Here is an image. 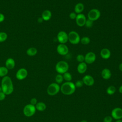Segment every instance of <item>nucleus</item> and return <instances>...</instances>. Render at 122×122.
<instances>
[{
	"mask_svg": "<svg viewBox=\"0 0 122 122\" xmlns=\"http://www.w3.org/2000/svg\"><path fill=\"white\" fill-rule=\"evenodd\" d=\"M1 87L2 91L6 95H10L12 93L14 87L11 79L8 76L2 77L1 81Z\"/></svg>",
	"mask_w": 122,
	"mask_h": 122,
	"instance_id": "f257e3e1",
	"label": "nucleus"
},
{
	"mask_svg": "<svg viewBox=\"0 0 122 122\" xmlns=\"http://www.w3.org/2000/svg\"><path fill=\"white\" fill-rule=\"evenodd\" d=\"M76 88L73 82L71 81H66L60 87V91L64 95H70L72 94L75 92Z\"/></svg>",
	"mask_w": 122,
	"mask_h": 122,
	"instance_id": "f03ea898",
	"label": "nucleus"
},
{
	"mask_svg": "<svg viewBox=\"0 0 122 122\" xmlns=\"http://www.w3.org/2000/svg\"><path fill=\"white\" fill-rule=\"evenodd\" d=\"M69 68L68 63L64 61H58L55 65V70L59 73L63 74L66 72H67Z\"/></svg>",
	"mask_w": 122,
	"mask_h": 122,
	"instance_id": "7ed1b4c3",
	"label": "nucleus"
},
{
	"mask_svg": "<svg viewBox=\"0 0 122 122\" xmlns=\"http://www.w3.org/2000/svg\"><path fill=\"white\" fill-rule=\"evenodd\" d=\"M68 35V41L72 44H77L80 42L81 38L79 34L75 31H70Z\"/></svg>",
	"mask_w": 122,
	"mask_h": 122,
	"instance_id": "20e7f679",
	"label": "nucleus"
},
{
	"mask_svg": "<svg viewBox=\"0 0 122 122\" xmlns=\"http://www.w3.org/2000/svg\"><path fill=\"white\" fill-rule=\"evenodd\" d=\"M60 91V86L57 83L53 82L50 84L47 89V92L50 96H54L57 94Z\"/></svg>",
	"mask_w": 122,
	"mask_h": 122,
	"instance_id": "39448f33",
	"label": "nucleus"
},
{
	"mask_svg": "<svg viewBox=\"0 0 122 122\" xmlns=\"http://www.w3.org/2000/svg\"><path fill=\"white\" fill-rule=\"evenodd\" d=\"M36 108L34 105L31 104L26 105L23 109V112L25 116L28 117H31L34 115L36 112Z\"/></svg>",
	"mask_w": 122,
	"mask_h": 122,
	"instance_id": "423d86ee",
	"label": "nucleus"
},
{
	"mask_svg": "<svg viewBox=\"0 0 122 122\" xmlns=\"http://www.w3.org/2000/svg\"><path fill=\"white\" fill-rule=\"evenodd\" d=\"M101 16L100 11L97 9H91L88 13V19L92 21H95L99 19Z\"/></svg>",
	"mask_w": 122,
	"mask_h": 122,
	"instance_id": "0eeeda50",
	"label": "nucleus"
},
{
	"mask_svg": "<svg viewBox=\"0 0 122 122\" xmlns=\"http://www.w3.org/2000/svg\"><path fill=\"white\" fill-rule=\"evenodd\" d=\"M57 38L61 44H65L68 41V34L64 31H59L57 34Z\"/></svg>",
	"mask_w": 122,
	"mask_h": 122,
	"instance_id": "6e6552de",
	"label": "nucleus"
},
{
	"mask_svg": "<svg viewBox=\"0 0 122 122\" xmlns=\"http://www.w3.org/2000/svg\"><path fill=\"white\" fill-rule=\"evenodd\" d=\"M96 59V54L92 51H90L84 56V62L86 64H92L95 61Z\"/></svg>",
	"mask_w": 122,
	"mask_h": 122,
	"instance_id": "1a4fd4ad",
	"label": "nucleus"
},
{
	"mask_svg": "<svg viewBox=\"0 0 122 122\" xmlns=\"http://www.w3.org/2000/svg\"><path fill=\"white\" fill-rule=\"evenodd\" d=\"M111 116L115 120H120L122 119V109L120 107L114 108L111 112Z\"/></svg>",
	"mask_w": 122,
	"mask_h": 122,
	"instance_id": "9d476101",
	"label": "nucleus"
},
{
	"mask_svg": "<svg viewBox=\"0 0 122 122\" xmlns=\"http://www.w3.org/2000/svg\"><path fill=\"white\" fill-rule=\"evenodd\" d=\"M57 51L61 55L64 56L68 54L69 48L65 44H59L57 47Z\"/></svg>",
	"mask_w": 122,
	"mask_h": 122,
	"instance_id": "9b49d317",
	"label": "nucleus"
},
{
	"mask_svg": "<svg viewBox=\"0 0 122 122\" xmlns=\"http://www.w3.org/2000/svg\"><path fill=\"white\" fill-rule=\"evenodd\" d=\"M28 76V71L25 68L19 69L16 73V77L18 80L25 79Z\"/></svg>",
	"mask_w": 122,
	"mask_h": 122,
	"instance_id": "f8f14e48",
	"label": "nucleus"
},
{
	"mask_svg": "<svg viewBox=\"0 0 122 122\" xmlns=\"http://www.w3.org/2000/svg\"><path fill=\"white\" fill-rule=\"evenodd\" d=\"M86 20L85 16L82 13L78 14L75 19L76 23L79 27H83L84 26Z\"/></svg>",
	"mask_w": 122,
	"mask_h": 122,
	"instance_id": "ddd939ff",
	"label": "nucleus"
},
{
	"mask_svg": "<svg viewBox=\"0 0 122 122\" xmlns=\"http://www.w3.org/2000/svg\"><path fill=\"white\" fill-rule=\"evenodd\" d=\"M82 81L84 84L88 86H92L94 83V79L93 77L90 75H85L83 77Z\"/></svg>",
	"mask_w": 122,
	"mask_h": 122,
	"instance_id": "4468645a",
	"label": "nucleus"
},
{
	"mask_svg": "<svg viewBox=\"0 0 122 122\" xmlns=\"http://www.w3.org/2000/svg\"><path fill=\"white\" fill-rule=\"evenodd\" d=\"M87 65L84 61L79 63L77 67V71L80 74L84 73L87 71Z\"/></svg>",
	"mask_w": 122,
	"mask_h": 122,
	"instance_id": "2eb2a0df",
	"label": "nucleus"
},
{
	"mask_svg": "<svg viewBox=\"0 0 122 122\" xmlns=\"http://www.w3.org/2000/svg\"><path fill=\"white\" fill-rule=\"evenodd\" d=\"M111 55V51L108 48H103L100 51L101 57L103 59H108L110 57Z\"/></svg>",
	"mask_w": 122,
	"mask_h": 122,
	"instance_id": "dca6fc26",
	"label": "nucleus"
},
{
	"mask_svg": "<svg viewBox=\"0 0 122 122\" xmlns=\"http://www.w3.org/2000/svg\"><path fill=\"white\" fill-rule=\"evenodd\" d=\"M15 66V61L13 58H8L5 61V67L8 70L13 69Z\"/></svg>",
	"mask_w": 122,
	"mask_h": 122,
	"instance_id": "f3484780",
	"label": "nucleus"
},
{
	"mask_svg": "<svg viewBox=\"0 0 122 122\" xmlns=\"http://www.w3.org/2000/svg\"><path fill=\"white\" fill-rule=\"evenodd\" d=\"M101 76L103 79L108 80L110 79L112 76L111 71L109 69L104 68L102 71Z\"/></svg>",
	"mask_w": 122,
	"mask_h": 122,
	"instance_id": "a211bd4d",
	"label": "nucleus"
},
{
	"mask_svg": "<svg viewBox=\"0 0 122 122\" xmlns=\"http://www.w3.org/2000/svg\"><path fill=\"white\" fill-rule=\"evenodd\" d=\"M52 16L51 12L48 10H46L43 11L41 14V18L44 21H48L51 19Z\"/></svg>",
	"mask_w": 122,
	"mask_h": 122,
	"instance_id": "6ab92c4d",
	"label": "nucleus"
},
{
	"mask_svg": "<svg viewBox=\"0 0 122 122\" xmlns=\"http://www.w3.org/2000/svg\"><path fill=\"white\" fill-rule=\"evenodd\" d=\"M84 6L82 3H78L74 7V12L76 13L80 14L84 10Z\"/></svg>",
	"mask_w": 122,
	"mask_h": 122,
	"instance_id": "aec40b11",
	"label": "nucleus"
},
{
	"mask_svg": "<svg viewBox=\"0 0 122 122\" xmlns=\"http://www.w3.org/2000/svg\"><path fill=\"white\" fill-rule=\"evenodd\" d=\"M36 109L40 112H43L46 109V105L43 102H38L35 105Z\"/></svg>",
	"mask_w": 122,
	"mask_h": 122,
	"instance_id": "412c9836",
	"label": "nucleus"
},
{
	"mask_svg": "<svg viewBox=\"0 0 122 122\" xmlns=\"http://www.w3.org/2000/svg\"><path fill=\"white\" fill-rule=\"evenodd\" d=\"M37 50L35 47L29 48L26 51L27 54L29 56H34L37 53Z\"/></svg>",
	"mask_w": 122,
	"mask_h": 122,
	"instance_id": "4be33fe9",
	"label": "nucleus"
},
{
	"mask_svg": "<svg viewBox=\"0 0 122 122\" xmlns=\"http://www.w3.org/2000/svg\"><path fill=\"white\" fill-rule=\"evenodd\" d=\"M8 69L4 66H0V77H4L8 73Z\"/></svg>",
	"mask_w": 122,
	"mask_h": 122,
	"instance_id": "5701e85b",
	"label": "nucleus"
},
{
	"mask_svg": "<svg viewBox=\"0 0 122 122\" xmlns=\"http://www.w3.org/2000/svg\"><path fill=\"white\" fill-rule=\"evenodd\" d=\"M63 80L66 81H71L72 80V75L69 72H66L63 74Z\"/></svg>",
	"mask_w": 122,
	"mask_h": 122,
	"instance_id": "b1692460",
	"label": "nucleus"
},
{
	"mask_svg": "<svg viewBox=\"0 0 122 122\" xmlns=\"http://www.w3.org/2000/svg\"><path fill=\"white\" fill-rule=\"evenodd\" d=\"M116 92V88L114 86H109L106 90V92L108 95H112Z\"/></svg>",
	"mask_w": 122,
	"mask_h": 122,
	"instance_id": "393cba45",
	"label": "nucleus"
},
{
	"mask_svg": "<svg viewBox=\"0 0 122 122\" xmlns=\"http://www.w3.org/2000/svg\"><path fill=\"white\" fill-rule=\"evenodd\" d=\"M80 41L83 45H88L90 43L91 40L89 37L84 36L81 39Z\"/></svg>",
	"mask_w": 122,
	"mask_h": 122,
	"instance_id": "a878e982",
	"label": "nucleus"
},
{
	"mask_svg": "<svg viewBox=\"0 0 122 122\" xmlns=\"http://www.w3.org/2000/svg\"><path fill=\"white\" fill-rule=\"evenodd\" d=\"M55 80L56 81V83H57V84H59L61 83L63 81V78L62 75L61 74H57L55 76Z\"/></svg>",
	"mask_w": 122,
	"mask_h": 122,
	"instance_id": "bb28decb",
	"label": "nucleus"
},
{
	"mask_svg": "<svg viewBox=\"0 0 122 122\" xmlns=\"http://www.w3.org/2000/svg\"><path fill=\"white\" fill-rule=\"evenodd\" d=\"M8 38V35L5 32H0V42L5 41Z\"/></svg>",
	"mask_w": 122,
	"mask_h": 122,
	"instance_id": "cd10ccee",
	"label": "nucleus"
},
{
	"mask_svg": "<svg viewBox=\"0 0 122 122\" xmlns=\"http://www.w3.org/2000/svg\"><path fill=\"white\" fill-rule=\"evenodd\" d=\"M76 60L77 61L80 62H84V56L82 54H80L77 55L76 56Z\"/></svg>",
	"mask_w": 122,
	"mask_h": 122,
	"instance_id": "c85d7f7f",
	"label": "nucleus"
},
{
	"mask_svg": "<svg viewBox=\"0 0 122 122\" xmlns=\"http://www.w3.org/2000/svg\"><path fill=\"white\" fill-rule=\"evenodd\" d=\"M93 21H92L89 19H87V20H86V21L85 22L84 26H85L87 28H90L93 26Z\"/></svg>",
	"mask_w": 122,
	"mask_h": 122,
	"instance_id": "c756f323",
	"label": "nucleus"
},
{
	"mask_svg": "<svg viewBox=\"0 0 122 122\" xmlns=\"http://www.w3.org/2000/svg\"><path fill=\"white\" fill-rule=\"evenodd\" d=\"M74 84H75V86L76 88H81L83 85L84 83H83L82 80H79L75 82V83H74Z\"/></svg>",
	"mask_w": 122,
	"mask_h": 122,
	"instance_id": "7c9ffc66",
	"label": "nucleus"
},
{
	"mask_svg": "<svg viewBox=\"0 0 122 122\" xmlns=\"http://www.w3.org/2000/svg\"><path fill=\"white\" fill-rule=\"evenodd\" d=\"M112 119L113 118L111 116H107L104 118L103 122H112Z\"/></svg>",
	"mask_w": 122,
	"mask_h": 122,
	"instance_id": "2f4dec72",
	"label": "nucleus"
},
{
	"mask_svg": "<svg viewBox=\"0 0 122 122\" xmlns=\"http://www.w3.org/2000/svg\"><path fill=\"white\" fill-rule=\"evenodd\" d=\"M77 15V14H76V13L75 12H72L70 13L69 17L71 20H74L76 19Z\"/></svg>",
	"mask_w": 122,
	"mask_h": 122,
	"instance_id": "473e14b6",
	"label": "nucleus"
},
{
	"mask_svg": "<svg viewBox=\"0 0 122 122\" xmlns=\"http://www.w3.org/2000/svg\"><path fill=\"white\" fill-rule=\"evenodd\" d=\"M37 103V100L35 98H32L30 100V104L35 106Z\"/></svg>",
	"mask_w": 122,
	"mask_h": 122,
	"instance_id": "72a5a7b5",
	"label": "nucleus"
},
{
	"mask_svg": "<svg viewBox=\"0 0 122 122\" xmlns=\"http://www.w3.org/2000/svg\"><path fill=\"white\" fill-rule=\"evenodd\" d=\"M6 95L2 92H0V101H3L6 98Z\"/></svg>",
	"mask_w": 122,
	"mask_h": 122,
	"instance_id": "f704fd0d",
	"label": "nucleus"
},
{
	"mask_svg": "<svg viewBox=\"0 0 122 122\" xmlns=\"http://www.w3.org/2000/svg\"><path fill=\"white\" fill-rule=\"evenodd\" d=\"M5 20V16L1 13H0V23L3 22Z\"/></svg>",
	"mask_w": 122,
	"mask_h": 122,
	"instance_id": "c9c22d12",
	"label": "nucleus"
},
{
	"mask_svg": "<svg viewBox=\"0 0 122 122\" xmlns=\"http://www.w3.org/2000/svg\"><path fill=\"white\" fill-rule=\"evenodd\" d=\"M43 19L41 18V17H40V18H39L38 19V22H39V23H41V22H43Z\"/></svg>",
	"mask_w": 122,
	"mask_h": 122,
	"instance_id": "e433bc0d",
	"label": "nucleus"
},
{
	"mask_svg": "<svg viewBox=\"0 0 122 122\" xmlns=\"http://www.w3.org/2000/svg\"><path fill=\"white\" fill-rule=\"evenodd\" d=\"M119 69L120 71H122V62L119 65Z\"/></svg>",
	"mask_w": 122,
	"mask_h": 122,
	"instance_id": "4c0bfd02",
	"label": "nucleus"
},
{
	"mask_svg": "<svg viewBox=\"0 0 122 122\" xmlns=\"http://www.w3.org/2000/svg\"><path fill=\"white\" fill-rule=\"evenodd\" d=\"M119 92L121 93H122V85L119 88Z\"/></svg>",
	"mask_w": 122,
	"mask_h": 122,
	"instance_id": "58836bf2",
	"label": "nucleus"
},
{
	"mask_svg": "<svg viewBox=\"0 0 122 122\" xmlns=\"http://www.w3.org/2000/svg\"><path fill=\"white\" fill-rule=\"evenodd\" d=\"M115 122H122V120L121 119L120 120H117Z\"/></svg>",
	"mask_w": 122,
	"mask_h": 122,
	"instance_id": "ea45409f",
	"label": "nucleus"
},
{
	"mask_svg": "<svg viewBox=\"0 0 122 122\" xmlns=\"http://www.w3.org/2000/svg\"><path fill=\"white\" fill-rule=\"evenodd\" d=\"M80 122H87V121L86 120H82Z\"/></svg>",
	"mask_w": 122,
	"mask_h": 122,
	"instance_id": "a19ab883",
	"label": "nucleus"
},
{
	"mask_svg": "<svg viewBox=\"0 0 122 122\" xmlns=\"http://www.w3.org/2000/svg\"><path fill=\"white\" fill-rule=\"evenodd\" d=\"M0 92H2V89H1V86L0 87Z\"/></svg>",
	"mask_w": 122,
	"mask_h": 122,
	"instance_id": "79ce46f5",
	"label": "nucleus"
},
{
	"mask_svg": "<svg viewBox=\"0 0 122 122\" xmlns=\"http://www.w3.org/2000/svg\"></svg>",
	"mask_w": 122,
	"mask_h": 122,
	"instance_id": "37998d69",
	"label": "nucleus"
}]
</instances>
